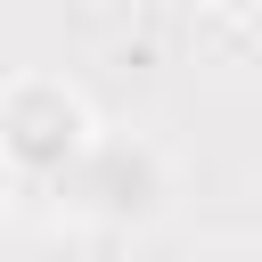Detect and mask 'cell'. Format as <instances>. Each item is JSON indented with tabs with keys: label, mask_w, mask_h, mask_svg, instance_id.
I'll return each mask as SVG.
<instances>
[{
	"label": "cell",
	"mask_w": 262,
	"mask_h": 262,
	"mask_svg": "<svg viewBox=\"0 0 262 262\" xmlns=\"http://www.w3.org/2000/svg\"><path fill=\"white\" fill-rule=\"evenodd\" d=\"M0 147H8L25 172H74V164H82V106H74L57 82H25V90H8V106H0Z\"/></svg>",
	"instance_id": "obj_1"
},
{
	"label": "cell",
	"mask_w": 262,
	"mask_h": 262,
	"mask_svg": "<svg viewBox=\"0 0 262 262\" xmlns=\"http://www.w3.org/2000/svg\"><path fill=\"white\" fill-rule=\"evenodd\" d=\"M74 188H106L98 205H115V213H147L164 180H156V156H147L139 139H98V147H82Z\"/></svg>",
	"instance_id": "obj_2"
}]
</instances>
